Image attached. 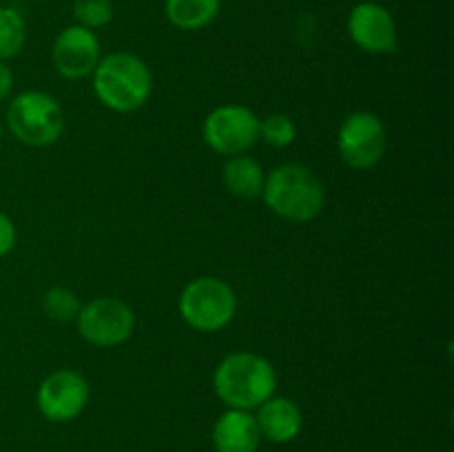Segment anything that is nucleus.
<instances>
[{"mask_svg":"<svg viewBox=\"0 0 454 452\" xmlns=\"http://www.w3.org/2000/svg\"><path fill=\"white\" fill-rule=\"evenodd\" d=\"M102 58L96 31L80 25H69L56 35L51 47V62L67 80H82L93 74Z\"/></svg>","mask_w":454,"mask_h":452,"instance_id":"obj_11","label":"nucleus"},{"mask_svg":"<svg viewBox=\"0 0 454 452\" xmlns=\"http://www.w3.org/2000/svg\"><path fill=\"white\" fill-rule=\"evenodd\" d=\"M222 0H164V16L180 31L207 29L220 16Z\"/></svg>","mask_w":454,"mask_h":452,"instance_id":"obj_15","label":"nucleus"},{"mask_svg":"<svg viewBox=\"0 0 454 452\" xmlns=\"http://www.w3.org/2000/svg\"><path fill=\"white\" fill-rule=\"evenodd\" d=\"M25 44V16L16 7H0V62H9L20 56Z\"/></svg>","mask_w":454,"mask_h":452,"instance_id":"obj_16","label":"nucleus"},{"mask_svg":"<svg viewBox=\"0 0 454 452\" xmlns=\"http://www.w3.org/2000/svg\"><path fill=\"white\" fill-rule=\"evenodd\" d=\"M75 323L87 344L96 348H115L133 335L136 315L131 306L118 297H96L80 308Z\"/></svg>","mask_w":454,"mask_h":452,"instance_id":"obj_7","label":"nucleus"},{"mask_svg":"<svg viewBox=\"0 0 454 452\" xmlns=\"http://www.w3.org/2000/svg\"><path fill=\"white\" fill-rule=\"evenodd\" d=\"M278 388L273 363L257 353L235 350L226 355L213 372V390L222 403L235 410H257Z\"/></svg>","mask_w":454,"mask_h":452,"instance_id":"obj_1","label":"nucleus"},{"mask_svg":"<svg viewBox=\"0 0 454 452\" xmlns=\"http://www.w3.org/2000/svg\"><path fill=\"white\" fill-rule=\"evenodd\" d=\"M0 144H3V124H0Z\"/></svg>","mask_w":454,"mask_h":452,"instance_id":"obj_22","label":"nucleus"},{"mask_svg":"<svg viewBox=\"0 0 454 452\" xmlns=\"http://www.w3.org/2000/svg\"><path fill=\"white\" fill-rule=\"evenodd\" d=\"M297 127L291 115L270 113L260 120V140L266 142L273 149H286L295 142Z\"/></svg>","mask_w":454,"mask_h":452,"instance_id":"obj_19","label":"nucleus"},{"mask_svg":"<svg viewBox=\"0 0 454 452\" xmlns=\"http://www.w3.org/2000/svg\"><path fill=\"white\" fill-rule=\"evenodd\" d=\"M388 136L384 120L372 111H355L346 115L337 131L340 158L355 171H366L384 160Z\"/></svg>","mask_w":454,"mask_h":452,"instance_id":"obj_6","label":"nucleus"},{"mask_svg":"<svg viewBox=\"0 0 454 452\" xmlns=\"http://www.w3.org/2000/svg\"><path fill=\"white\" fill-rule=\"evenodd\" d=\"M262 441L255 415L248 410L229 408L213 425L215 452H257Z\"/></svg>","mask_w":454,"mask_h":452,"instance_id":"obj_12","label":"nucleus"},{"mask_svg":"<svg viewBox=\"0 0 454 452\" xmlns=\"http://www.w3.org/2000/svg\"><path fill=\"white\" fill-rule=\"evenodd\" d=\"M80 308H82V304H80L78 295H75L71 288L53 286L43 295V310L49 319H53V322H75Z\"/></svg>","mask_w":454,"mask_h":452,"instance_id":"obj_17","label":"nucleus"},{"mask_svg":"<svg viewBox=\"0 0 454 452\" xmlns=\"http://www.w3.org/2000/svg\"><path fill=\"white\" fill-rule=\"evenodd\" d=\"M114 16V0H74V20L84 29H102L111 25Z\"/></svg>","mask_w":454,"mask_h":452,"instance_id":"obj_18","label":"nucleus"},{"mask_svg":"<svg viewBox=\"0 0 454 452\" xmlns=\"http://www.w3.org/2000/svg\"><path fill=\"white\" fill-rule=\"evenodd\" d=\"M266 173L260 160L251 158V155H233L222 167V182H224L226 191L235 198L242 199H255L262 198L264 191Z\"/></svg>","mask_w":454,"mask_h":452,"instance_id":"obj_14","label":"nucleus"},{"mask_svg":"<svg viewBox=\"0 0 454 452\" xmlns=\"http://www.w3.org/2000/svg\"><path fill=\"white\" fill-rule=\"evenodd\" d=\"M16 239H18L16 224H13V220L7 215V213L0 211V260L7 257L9 253L16 248Z\"/></svg>","mask_w":454,"mask_h":452,"instance_id":"obj_20","label":"nucleus"},{"mask_svg":"<svg viewBox=\"0 0 454 452\" xmlns=\"http://www.w3.org/2000/svg\"><path fill=\"white\" fill-rule=\"evenodd\" d=\"M91 78L98 100L115 113H133L142 109L153 91V74L149 65L129 51L102 56Z\"/></svg>","mask_w":454,"mask_h":452,"instance_id":"obj_2","label":"nucleus"},{"mask_svg":"<svg viewBox=\"0 0 454 452\" xmlns=\"http://www.w3.org/2000/svg\"><path fill=\"white\" fill-rule=\"evenodd\" d=\"M180 317L198 332H220L238 310V297L231 284L220 277H195L186 284L177 301Z\"/></svg>","mask_w":454,"mask_h":452,"instance_id":"obj_5","label":"nucleus"},{"mask_svg":"<svg viewBox=\"0 0 454 452\" xmlns=\"http://www.w3.org/2000/svg\"><path fill=\"white\" fill-rule=\"evenodd\" d=\"M13 84H16V78H13L12 66H7V62H0V102L12 97Z\"/></svg>","mask_w":454,"mask_h":452,"instance_id":"obj_21","label":"nucleus"},{"mask_svg":"<svg viewBox=\"0 0 454 452\" xmlns=\"http://www.w3.org/2000/svg\"><path fill=\"white\" fill-rule=\"evenodd\" d=\"M7 129L20 144L43 149L56 144L65 133V111L44 91H22L7 106Z\"/></svg>","mask_w":454,"mask_h":452,"instance_id":"obj_4","label":"nucleus"},{"mask_svg":"<svg viewBox=\"0 0 454 452\" xmlns=\"http://www.w3.org/2000/svg\"><path fill=\"white\" fill-rule=\"evenodd\" d=\"M255 421L262 437L273 443H288L301 433L304 415L293 399L273 394L257 408Z\"/></svg>","mask_w":454,"mask_h":452,"instance_id":"obj_13","label":"nucleus"},{"mask_svg":"<svg viewBox=\"0 0 454 452\" xmlns=\"http://www.w3.org/2000/svg\"><path fill=\"white\" fill-rule=\"evenodd\" d=\"M262 199L284 220L310 222L326 207V189L313 168L288 162L266 173Z\"/></svg>","mask_w":454,"mask_h":452,"instance_id":"obj_3","label":"nucleus"},{"mask_svg":"<svg viewBox=\"0 0 454 452\" xmlns=\"http://www.w3.org/2000/svg\"><path fill=\"white\" fill-rule=\"evenodd\" d=\"M346 29L355 47L371 56H388L399 47L397 20L388 7L375 0H364L355 4L348 13Z\"/></svg>","mask_w":454,"mask_h":452,"instance_id":"obj_10","label":"nucleus"},{"mask_svg":"<svg viewBox=\"0 0 454 452\" xmlns=\"http://www.w3.org/2000/svg\"><path fill=\"white\" fill-rule=\"evenodd\" d=\"M202 137L215 153L242 155L260 142V118L244 105H222L204 120Z\"/></svg>","mask_w":454,"mask_h":452,"instance_id":"obj_8","label":"nucleus"},{"mask_svg":"<svg viewBox=\"0 0 454 452\" xmlns=\"http://www.w3.org/2000/svg\"><path fill=\"white\" fill-rule=\"evenodd\" d=\"M89 394H91L89 381L78 370L60 368L44 377L43 384L38 386L35 403L44 419L53 424H67L82 415L89 403Z\"/></svg>","mask_w":454,"mask_h":452,"instance_id":"obj_9","label":"nucleus"}]
</instances>
